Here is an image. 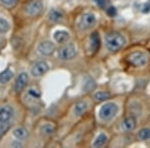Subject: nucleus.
<instances>
[{"mask_svg": "<svg viewBox=\"0 0 150 148\" xmlns=\"http://www.w3.org/2000/svg\"><path fill=\"white\" fill-rule=\"evenodd\" d=\"M55 126L52 124H45L44 126H42L40 129V132L43 136H51L53 133L55 132Z\"/></svg>", "mask_w": 150, "mask_h": 148, "instance_id": "obj_17", "label": "nucleus"}, {"mask_svg": "<svg viewBox=\"0 0 150 148\" xmlns=\"http://www.w3.org/2000/svg\"><path fill=\"white\" fill-rule=\"evenodd\" d=\"M96 23V17L92 13H85L80 19L79 26L82 29H89L93 27Z\"/></svg>", "mask_w": 150, "mask_h": 148, "instance_id": "obj_9", "label": "nucleus"}, {"mask_svg": "<svg viewBox=\"0 0 150 148\" xmlns=\"http://www.w3.org/2000/svg\"><path fill=\"white\" fill-rule=\"evenodd\" d=\"M88 109V105H87L86 102H83V101H80V102H77L76 104L74 105V114L77 116H81L83 115L84 113L87 111Z\"/></svg>", "mask_w": 150, "mask_h": 148, "instance_id": "obj_15", "label": "nucleus"}, {"mask_svg": "<svg viewBox=\"0 0 150 148\" xmlns=\"http://www.w3.org/2000/svg\"><path fill=\"white\" fill-rule=\"evenodd\" d=\"M118 111L117 105L114 103H106L101 107L100 111H99V115L103 120H111L116 115Z\"/></svg>", "mask_w": 150, "mask_h": 148, "instance_id": "obj_4", "label": "nucleus"}, {"mask_svg": "<svg viewBox=\"0 0 150 148\" xmlns=\"http://www.w3.org/2000/svg\"><path fill=\"white\" fill-rule=\"evenodd\" d=\"M13 77V72L11 71L9 68H7L6 70L2 71L0 73V83L1 84H5L7 82H9Z\"/></svg>", "mask_w": 150, "mask_h": 148, "instance_id": "obj_16", "label": "nucleus"}, {"mask_svg": "<svg viewBox=\"0 0 150 148\" xmlns=\"http://www.w3.org/2000/svg\"><path fill=\"white\" fill-rule=\"evenodd\" d=\"M10 29V24L4 17L0 16V34H5Z\"/></svg>", "mask_w": 150, "mask_h": 148, "instance_id": "obj_18", "label": "nucleus"}, {"mask_svg": "<svg viewBox=\"0 0 150 148\" xmlns=\"http://www.w3.org/2000/svg\"><path fill=\"white\" fill-rule=\"evenodd\" d=\"M64 14L62 11L57 10V9H53L49 12V15H48V19H49L50 22L52 23H58L63 19Z\"/></svg>", "mask_w": 150, "mask_h": 148, "instance_id": "obj_12", "label": "nucleus"}, {"mask_svg": "<svg viewBox=\"0 0 150 148\" xmlns=\"http://www.w3.org/2000/svg\"><path fill=\"white\" fill-rule=\"evenodd\" d=\"M17 2H18V0H0V3H1L3 6L8 7V8L15 6Z\"/></svg>", "mask_w": 150, "mask_h": 148, "instance_id": "obj_24", "label": "nucleus"}, {"mask_svg": "<svg viewBox=\"0 0 150 148\" xmlns=\"http://www.w3.org/2000/svg\"><path fill=\"white\" fill-rule=\"evenodd\" d=\"M137 136L141 140L150 139V129H148V128H143V129H141L139 131Z\"/></svg>", "mask_w": 150, "mask_h": 148, "instance_id": "obj_23", "label": "nucleus"}, {"mask_svg": "<svg viewBox=\"0 0 150 148\" xmlns=\"http://www.w3.org/2000/svg\"><path fill=\"white\" fill-rule=\"evenodd\" d=\"M106 13H107L108 16H111V17H113V16L116 15V9L113 6H110V7H108Z\"/></svg>", "mask_w": 150, "mask_h": 148, "instance_id": "obj_27", "label": "nucleus"}, {"mask_svg": "<svg viewBox=\"0 0 150 148\" xmlns=\"http://www.w3.org/2000/svg\"><path fill=\"white\" fill-rule=\"evenodd\" d=\"M49 70V65L45 61H38L31 67V74L34 77H41L47 73Z\"/></svg>", "mask_w": 150, "mask_h": 148, "instance_id": "obj_7", "label": "nucleus"}, {"mask_svg": "<svg viewBox=\"0 0 150 148\" xmlns=\"http://www.w3.org/2000/svg\"><path fill=\"white\" fill-rule=\"evenodd\" d=\"M11 145L13 147H21V146H22V144L20 143V140H18V142H13Z\"/></svg>", "mask_w": 150, "mask_h": 148, "instance_id": "obj_29", "label": "nucleus"}, {"mask_svg": "<svg viewBox=\"0 0 150 148\" xmlns=\"http://www.w3.org/2000/svg\"><path fill=\"white\" fill-rule=\"evenodd\" d=\"M43 10V3L41 0H31L24 7V12L30 17H36Z\"/></svg>", "mask_w": 150, "mask_h": 148, "instance_id": "obj_2", "label": "nucleus"}, {"mask_svg": "<svg viewBox=\"0 0 150 148\" xmlns=\"http://www.w3.org/2000/svg\"><path fill=\"white\" fill-rule=\"evenodd\" d=\"M9 127H10V123H5V124L0 123V137L9 129Z\"/></svg>", "mask_w": 150, "mask_h": 148, "instance_id": "obj_26", "label": "nucleus"}, {"mask_svg": "<svg viewBox=\"0 0 150 148\" xmlns=\"http://www.w3.org/2000/svg\"><path fill=\"white\" fill-rule=\"evenodd\" d=\"M105 41L107 48L112 52H116L120 50L125 44L124 36L117 32H111L109 34H107L105 37Z\"/></svg>", "mask_w": 150, "mask_h": 148, "instance_id": "obj_1", "label": "nucleus"}, {"mask_svg": "<svg viewBox=\"0 0 150 148\" xmlns=\"http://www.w3.org/2000/svg\"><path fill=\"white\" fill-rule=\"evenodd\" d=\"M28 80V74L26 72H22V73L19 74L15 80V83H14V90H15V92L19 93V92L22 91L27 86Z\"/></svg>", "mask_w": 150, "mask_h": 148, "instance_id": "obj_10", "label": "nucleus"}, {"mask_svg": "<svg viewBox=\"0 0 150 148\" xmlns=\"http://www.w3.org/2000/svg\"><path fill=\"white\" fill-rule=\"evenodd\" d=\"M99 46H100V39H99L97 33H94L91 36V49L93 51H97Z\"/></svg>", "mask_w": 150, "mask_h": 148, "instance_id": "obj_20", "label": "nucleus"}, {"mask_svg": "<svg viewBox=\"0 0 150 148\" xmlns=\"http://www.w3.org/2000/svg\"><path fill=\"white\" fill-rule=\"evenodd\" d=\"M107 140H108L107 136H106L104 133H101V134L98 135V137L95 139V141L93 143V146L94 147H102L106 144Z\"/></svg>", "mask_w": 150, "mask_h": 148, "instance_id": "obj_19", "label": "nucleus"}, {"mask_svg": "<svg viewBox=\"0 0 150 148\" xmlns=\"http://www.w3.org/2000/svg\"><path fill=\"white\" fill-rule=\"evenodd\" d=\"M55 49H56V46L54 45V43L50 42V41H43V42L39 43L37 47L38 52L41 55H44V56L51 55L55 51Z\"/></svg>", "mask_w": 150, "mask_h": 148, "instance_id": "obj_8", "label": "nucleus"}, {"mask_svg": "<svg viewBox=\"0 0 150 148\" xmlns=\"http://www.w3.org/2000/svg\"><path fill=\"white\" fill-rule=\"evenodd\" d=\"M108 98H110V94L107 93L105 91H100V92H97V93L94 95V99L96 101H104V100H107Z\"/></svg>", "mask_w": 150, "mask_h": 148, "instance_id": "obj_21", "label": "nucleus"}, {"mask_svg": "<svg viewBox=\"0 0 150 148\" xmlns=\"http://www.w3.org/2000/svg\"><path fill=\"white\" fill-rule=\"evenodd\" d=\"M95 83H94V81L92 79H89L88 81L85 83V85H84V89L87 91V92H89V91H91V90H93L94 88H95Z\"/></svg>", "mask_w": 150, "mask_h": 148, "instance_id": "obj_25", "label": "nucleus"}, {"mask_svg": "<svg viewBox=\"0 0 150 148\" xmlns=\"http://www.w3.org/2000/svg\"><path fill=\"white\" fill-rule=\"evenodd\" d=\"M13 116H14L13 107H11L10 105L0 106V123H2V124L10 123Z\"/></svg>", "mask_w": 150, "mask_h": 148, "instance_id": "obj_6", "label": "nucleus"}, {"mask_svg": "<svg viewBox=\"0 0 150 148\" xmlns=\"http://www.w3.org/2000/svg\"><path fill=\"white\" fill-rule=\"evenodd\" d=\"M136 120L134 117H127L122 122V129L125 131H132L136 128Z\"/></svg>", "mask_w": 150, "mask_h": 148, "instance_id": "obj_13", "label": "nucleus"}, {"mask_svg": "<svg viewBox=\"0 0 150 148\" xmlns=\"http://www.w3.org/2000/svg\"><path fill=\"white\" fill-rule=\"evenodd\" d=\"M76 55V48L73 44H66L63 47H61L58 51V56L61 60H71L73 59Z\"/></svg>", "mask_w": 150, "mask_h": 148, "instance_id": "obj_5", "label": "nucleus"}, {"mask_svg": "<svg viewBox=\"0 0 150 148\" xmlns=\"http://www.w3.org/2000/svg\"><path fill=\"white\" fill-rule=\"evenodd\" d=\"M27 96L29 97V98H31V99L37 100V99L40 98L41 94H40L39 90H37V89H35V88H29L28 91H27Z\"/></svg>", "mask_w": 150, "mask_h": 148, "instance_id": "obj_22", "label": "nucleus"}, {"mask_svg": "<svg viewBox=\"0 0 150 148\" xmlns=\"http://www.w3.org/2000/svg\"><path fill=\"white\" fill-rule=\"evenodd\" d=\"M13 135L17 140L22 141V140L27 139L29 136V133L26 128L22 127V126H19V127H16L15 129L13 130Z\"/></svg>", "mask_w": 150, "mask_h": 148, "instance_id": "obj_11", "label": "nucleus"}, {"mask_svg": "<svg viewBox=\"0 0 150 148\" xmlns=\"http://www.w3.org/2000/svg\"><path fill=\"white\" fill-rule=\"evenodd\" d=\"M96 2H97V4L99 6L103 7L104 5H105V3H106V0H96Z\"/></svg>", "mask_w": 150, "mask_h": 148, "instance_id": "obj_28", "label": "nucleus"}, {"mask_svg": "<svg viewBox=\"0 0 150 148\" xmlns=\"http://www.w3.org/2000/svg\"><path fill=\"white\" fill-rule=\"evenodd\" d=\"M54 37V40L56 41L58 43H65L69 38V34L67 31H64V30H58L56 32L54 33L53 35Z\"/></svg>", "mask_w": 150, "mask_h": 148, "instance_id": "obj_14", "label": "nucleus"}, {"mask_svg": "<svg viewBox=\"0 0 150 148\" xmlns=\"http://www.w3.org/2000/svg\"><path fill=\"white\" fill-rule=\"evenodd\" d=\"M149 58L147 56V54H145L144 52H134L128 56V61L130 64H132L135 67H142L148 63Z\"/></svg>", "mask_w": 150, "mask_h": 148, "instance_id": "obj_3", "label": "nucleus"}]
</instances>
